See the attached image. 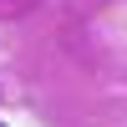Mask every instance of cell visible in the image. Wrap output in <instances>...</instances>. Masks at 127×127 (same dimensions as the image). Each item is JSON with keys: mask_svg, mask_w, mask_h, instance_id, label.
<instances>
[{"mask_svg": "<svg viewBox=\"0 0 127 127\" xmlns=\"http://www.w3.org/2000/svg\"><path fill=\"white\" fill-rule=\"evenodd\" d=\"M0 127H5V122H0Z\"/></svg>", "mask_w": 127, "mask_h": 127, "instance_id": "6da1fadb", "label": "cell"}]
</instances>
